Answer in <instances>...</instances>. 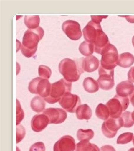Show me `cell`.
Segmentation results:
<instances>
[{
    "label": "cell",
    "mask_w": 134,
    "mask_h": 151,
    "mask_svg": "<svg viewBox=\"0 0 134 151\" xmlns=\"http://www.w3.org/2000/svg\"><path fill=\"white\" fill-rule=\"evenodd\" d=\"M17 107H16V112H17V118H16V125L18 126L23 120L24 118V112L21 108V106L18 99H17Z\"/></svg>",
    "instance_id": "29"
},
{
    "label": "cell",
    "mask_w": 134,
    "mask_h": 151,
    "mask_svg": "<svg viewBox=\"0 0 134 151\" xmlns=\"http://www.w3.org/2000/svg\"><path fill=\"white\" fill-rule=\"evenodd\" d=\"M83 36L86 41L94 45L97 44L105 36L102 30L100 24L90 21L83 30Z\"/></svg>",
    "instance_id": "4"
},
{
    "label": "cell",
    "mask_w": 134,
    "mask_h": 151,
    "mask_svg": "<svg viewBox=\"0 0 134 151\" xmlns=\"http://www.w3.org/2000/svg\"><path fill=\"white\" fill-rule=\"evenodd\" d=\"M133 145H134V137L133 139Z\"/></svg>",
    "instance_id": "40"
},
{
    "label": "cell",
    "mask_w": 134,
    "mask_h": 151,
    "mask_svg": "<svg viewBox=\"0 0 134 151\" xmlns=\"http://www.w3.org/2000/svg\"><path fill=\"white\" fill-rule=\"evenodd\" d=\"M100 151H116V150L112 146L107 145L101 147Z\"/></svg>",
    "instance_id": "34"
},
{
    "label": "cell",
    "mask_w": 134,
    "mask_h": 151,
    "mask_svg": "<svg viewBox=\"0 0 134 151\" xmlns=\"http://www.w3.org/2000/svg\"><path fill=\"white\" fill-rule=\"evenodd\" d=\"M128 151H134V147H132V148L130 149H129Z\"/></svg>",
    "instance_id": "39"
},
{
    "label": "cell",
    "mask_w": 134,
    "mask_h": 151,
    "mask_svg": "<svg viewBox=\"0 0 134 151\" xmlns=\"http://www.w3.org/2000/svg\"><path fill=\"white\" fill-rule=\"evenodd\" d=\"M129 98H130V102H131L132 105L134 107V90L132 94L129 96Z\"/></svg>",
    "instance_id": "36"
},
{
    "label": "cell",
    "mask_w": 134,
    "mask_h": 151,
    "mask_svg": "<svg viewBox=\"0 0 134 151\" xmlns=\"http://www.w3.org/2000/svg\"><path fill=\"white\" fill-rule=\"evenodd\" d=\"M95 112L97 117L102 120H107L110 116L107 107L102 103L100 104L97 106Z\"/></svg>",
    "instance_id": "24"
},
{
    "label": "cell",
    "mask_w": 134,
    "mask_h": 151,
    "mask_svg": "<svg viewBox=\"0 0 134 151\" xmlns=\"http://www.w3.org/2000/svg\"><path fill=\"white\" fill-rule=\"evenodd\" d=\"M133 134L130 132H127L122 133L118 138L117 144H126L130 142L132 140Z\"/></svg>",
    "instance_id": "27"
},
{
    "label": "cell",
    "mask_w": 134,
    "mask_h": 151,
    "mask_svg": "<svg viewBox=\"0 0 134 151\" xmlns=\"http://www.w3.org/2000/svg\"><path fill=\"white\" fill-rule=\"evenodd\" d=\"M76 151H100L98 146L89 141L83 140L76 145Z\"/></svg>",
    "instance_id": "21"
},
{
    "label": "cell",
    "mask_w": 134,
    "mask_h": 151,
    "mask_svg": "<svg viewBox=\"0 0 134 151\" xmlns=\"http://www.w3.org/2000/svg\"><path fill=\"white\" fill-rule=\"evenodd\" d=\"M134 90L133 84L128 80L120 83L116 87L117 95L122 97H128L132 94Z\"/></svg>",
    "instance_id": "16"
},
{
    "label": "cell",
    "mask_w": 134,
    "mask_h": 151,
    "mask_svg": "<svg viewBox=\"0 0 134 151\" xmlns=\"http://www.w3.org/2000/svg\"><path fill=\"white\" fill-rule=\"evenodd\" d=\"M99 77L97 81L101 89L109 90L115 86L114 70H108L100 66L98 70Z\"/></svg>",
    "instance_id": "8"
},
{
    "label": "cell",
    "mask_w": 134,
    "mask_h": 151,
    "mask_svg": "<svg viewBox=\"0 0 134 151\" xmlns=\"http://www.w3.org/2000/svg\"><path fill=\"white\" fill-rule=\"evenodd\" d=\"M24 23L29 29H35L39 27L40 17L38 15H26L24 17Z\"/></svg>",
    "instance_id": "23"
},
{
    "label": "cell",
    "mask_w": 134,
    "mask_h": 151,
    "mask_svg": "<svg viewBox=\"0 0 134 151\" xmlns=\"http://www.w3.org/2000/svg\"><path fill=\"white\" fill-rule=\"evenodd\" d=\"M59 102L62 108L67 111L75 113L80 105L81 100L78 96L68 93L64 94Z\"/></svg>",
    "instance_id": "10"
},
{
    "label": "cell",
    "mask_w": 134,
    "mask_h": 151,
    "mask_svg": "<svg viewBox=\"0 0 134 151\" xmlns=\"http://www.w3.org/2000/svg\"><path fill=\"white\" fill-rule=\"evenodd\" d=\"M44 35V31L40 27L27 29L24 33L21 47L23 55L27 58L33 56L37 51L38 42Z\"/></svg>",
    "instance_id": "1"
},
{
    "label": "cell",
    "mask_w": 134,
    "mask_h": 151,
    "mask_svg": "<svg viewBox=\"0 0 134 151\" xmlns=\"http://www.w3.org/2000/svg\"><path fill=\"white\" fill-rule=\"evenodd\" d=\"M62 28L67 36L71 40H78L82 36L80 25L77 21L67 20L62 24Z\"/></svg>",
    "instance_id": "11"
},
{
    "label": "cell",
    "mask_w": 134,
    "mask_h": 151,
    "mask_svg": "<svg viewBox=\"0 0 134 151\" xmlns=\"http://www.w3.org/2000/svg\"><path fill=\"white\" fill-rule=\"evenodd\" d=\"M79 49L82 55L86 56H89L93 54L95 47L93 44L85 41L81 43Z\"/></svg>",
    "instance_id": "22"
},
{
    "label": "cell",
    "mask_w": 134,
    "mask_h": 151,
    "mask_svg": "<svg viewBox=\"0 0 134 151\" xmlns=\"http://www.w3.org/2000/svg\"><path fill=\"white\" fill-rule=\"evenodd\" d=\"M39 76L43 78H50L52 74L51 69L47 66L41 65L39 67Z\"/></svg>",
    "instance_id": "28"
},
{
    "label": "cell",
    "mask_w": 134,
    "mask_h": 151,
    "mask_svg": "<svg viewBox=\"0 0 134 151\" xmlns=\"http://www.w3.org/2000/svg\"><path fill=\"white\" fill-rule=\"evenodd\" d=\"M83 86L86 91L90 93H96L99 88L97 81L89 77L85 79L83 82Z\"/></svg>",
    "instance_id": "19"
},
{
    "label": "cell",
    "mask_w": 134,
    "mask_h": 151,
    "mask_svg": "<svg viewBox=\"0 0 134 151\" xmlns=\"http://www.w3.org/2000/svg\"><path fill=\"white\" fill-rule=\"evenodd\" d=\"M72 83L62 79L51 84L50 95L44 100L48 103L54 104L59 101L62 97L71 91Z\"/></svg>",
    "instance_id": "3"
},
{
    "label": "cell",
    "mask_w": 134,
    "mask_h": 151,
    "mask_svg": "<svg viewBox=\"0 0 134 151\" xmlns=\"http://www.w3.org/2000/svg\"><path fill=\"white\" fill-rule=\"evenodd\" d=\"M76 148L75 139L70 135L62 137L54 146V151H74Z\"/></svg>",
    "instance_id": "13"
},
{
    "label": "cell",
    "mask_w": 134,
    "mask_h": 151,
    "mask_svg": "<svg viewBox=\"0 0 134 151\" xmlns=\"http://www.w3.org/2000/svg\"><path fill=\"white\" fill-rule=\"evenodd\" d=\"M122 17H125L126 20L130 23H134V16H121Z\"/></svg>",
    "instance_id": "35"
},
{
    "label": "cell",
    "mask_w": 134,
    "mask_h": 151,
    "mask_svg": "<svg viewBox=\"0 0 134 151\" xmlns=\"http://www.w3.org/2000/svg\"><path fill=\"white\" fill-rule=\"evenodd\" d=\"M128 75L129 81L134 83V67L130 68L128 72Z\"/></svg>",
    "instance_id": "33"
},
{
    "label": "cell",
    "mask_w": 134,
    "mask_h": 151,
    "mask_svg": "<svg viewBox=\"0 0 134 151\" xmlns=\"http://www.w3.org/2000/svg\"><path fill=\"white\" fill-rule=\"evenodd\" d=\"M51 87V84L48 79L38 77L30 81L28 89L32 94H39L44 99L50 95Z\"/></svg>",
    "instance_id": "7"
},
{
    "label": "cell",
    "mask_w": 134,
    "mask_h": 151,
    "mask_svg": "<svg viewBox=\"0 0 134 151\" xmlns=\"http://www.w3.org/2000/svg\"><path fill=\"white\" fill-rule=\"evenodd\" d=\"M30 106L32 109L36 113H39L44 111L45 108L46 103L42 97L35 96L31 100Z\"/></svg>",
    "instance_id": "20"
},
{
    "label": "cell",
    "mask_w": 134,
    "mask_h": 151,
    "mask_svg": "<svg viewBox=\"0 0 134 151\" xmlns=\"http://www.w3.org/2000/svg\"><path fill=\"white\" fill-rule=\"evenodd\" d=\"M132 118L133 120L134 121V111L133 113H132Z\"/></svg>",
    "instance_id": "37"
},
{
    "label": "cell",
    "mask_w": 134,
    "mask_h": 151,
    "mask_svg": "<svg viewBox=\"0 0 134 151\" xmlns=\"http://www.w3.org/2000/svg\"><path fill=\"white\" fill-rule=\"evenodd\" d=\"M29 151H45V145L42 142L35 143L31 146Z\"/></svg>",
    "instance_id": "31"
},
{
    "label": "cell",
    "mask_w": 134,
    "mask_h": 151,
    "mask_svg": "<svg viewBox=\"0 0 134 151\" xmlns=\"http://www.w3.org/2000/svg\"><path fill=\"white\" fill-rule=\"evenodd\" d=\"M123 127L120 118H109L103 122L102 126L103 134L108 138H113L116 136L117 131Z\"/></svg>",
    "instance_id": "9"
},
{
    "label": "cell",
    "mask_w": 134,
    "mask_h": 151,
    "mask_svg": "<svg viewBox=\"0 0 134 151\" xmlns=\"http://www.w3.org/2000/svg\"><path fill=\"white\" fill-rule=\"evenodd\" d=\"M49 124V118L45 114H36L31 120L32 129L34 132H40L47 127Z\"/></svg>",
    "instance_id": "14"
},
{
    "label": "cell",
    "mask_w": 134,
    "mask_h": 151,
    "mask_svg": "<svg viewBox=\"0 0 134 151\" xmlns=\"http://www.w3.org/2000/svg\"><path fill=\"white\" fill-rule=\"evenodd\" d=\"M129 100L128 97H122L116 95L107 103L110 118L118 119L121 116L123 111L128 108Z\"/></svg>",
    "instance_id": "5"
},
{
    "label": "cell",
    "mask_w": 134,
    "mask_h": 151,
    "mask_svg": "<svg viewBox=\"0 0 134 151\" xmlns=\"http://www.w3.org/2000/svg\"><path fill=\"white\" fill-rule=\"evenodd\" d=\"M76 113L77 119L80 120H89L92 116V111L87 104L80 105Z\"/></svg>",
    "instance_id": "17"
},
{
    "label": "cell",
    "mask_w": 134,
    "mask_h": 151,
    "mask_svg": "<svg viewBox=\"0 0 134 151\" xmlns=\"http://www.w3.org/2000/svg\"><path fill=\"white\" fill-rule=\"evenodd\" d=\"M132 43L134 47V36L133 37V38H132Z\"/></svg>",
    "instance_id": "38"
},
{
    "label": "cell",
    "mask_w": 134,
    "mask_h": 151,
    "mask_svg": "<svg viewBox=\"0 0 134 151\" xmlns=\"http://www.w3.org/2000/svg\"><path fill=\"white\" fill-rule=\"evenodd\" d=\"M101 66L104 69L111 70L118 65L119 56L117 48L110 43L101 53Z\"/></svg>",
    "instance_id": "6"
},
{
    "label": "cell",
    "mask_w": 134,
    "mask_h": 151,
    "mask_svg": "<svg viewBox=\"0 0 134 151\" xmlns=\"http://www.w3.org/2000/svg\"><path fill=\"white\" fill-rule=\"evenodd\" d=\"M94 132L91 129H80L77 131V137L80 141H89L92 139L94 136Z\"/></svg>",
    "instance_id": "25"
},
{
    "label": "cell",
    "mask_w": 134,
    "mask_h": 151,
    "mask_svg": "<svg viewBox=\"0 0 134 151\" xmlns=\"http://www.w3.org/2000/svg\"><path fill=\"white\" fill-rule=\"evenodd\" d=\"M134 63V56L129 52H125L119 56L118 65L123 68H128Z\"/></svg>",
    "instance_id": "18"
},
{
    "label": "cell",
    "mask_w": 134,
    "mask_h": 151,
    "mask_svg": "<svg viewBox=\"0 0 134 151\" xmlns=\"http://www.w3.org/2000/svg\"><path fill=\"white\" fill-rule=\"evenodd\" d=\"M120 118L123 127L129 128L134 124V121L132 118L131 112L126 111L122 113Z\"/></svg>",
    "instance_id": "26"
},
{
    "label": "cell",
    "mask_w": 134,
    "mask_h": 151,
    "mask_svg": "<svg viewBox=\"0 0 134 151\" xmlns=\"http://www.w3.org/2000/svg\"><path fill=\"white\" fill-rule=\"evenodd\" d=\"M82 58L78 60H72L65 58L59 63V70L67 81L75 82L84 73L82 66Z\"/></svg>",
    "instance_id": "2"
},
{
    "label": "cell",
    "mask_w": 134,
    "mask_h": 151,
    "mask_svg": "<svg viewBox=\"0 0 134 151\" xmlns=\"http://www.w3.org/2000/svg\"><path fill=\"white\" fill-rule=\"evenodd\" d=\"M108 16H91L92 21L96 23L100 24L102 19L104 18H106Z\"/></svg>",
    "instance_id": "32"
},
{
    "label": "cell",
    "mask_w": 134,
    "mask_h": 151,
    "mask_svg": "<svg viewBox=\"0 0 134 151\" xmlns=\"http://www.w3.org/2000/svg\"><path fill=\"white\" fill-rule=\"evenodd\" d=\"M43 114L49 118V124H59L65 121L67 117L66 112L58 108H49L44 110Z\"/></svg>",
    "instance_id": "12"
},
{
    "label": "cell",
    "mask_w": 134,
    "mask_h": 151,
    "mask_svg": "<svg viewBox=\"0 0 134 151\" xmlns=\"http://www.w3.org/2000/svg\"><path fill=\"white\" fill-rule=\"evenodd\" d=\"M100 61L94 55L82 58V66L84 71L92 73L96 70L99 67Z\"/></svg>",
    "instance_id": "15"
},
{
    "label": "cell",
    "mask_w": 134,
    "mask_h": 151,
    "mask_svg": "<svg viewBox=\"0 0 134 151\" xmlns=\"http://www.w3.org/2000/svg\"><path fill=\"white\" fill-rule=\"evenodd\" d=\"M17 134H16V143L20 142L25 136L26 131L25 128L21 125L17 126Z\"/></svg>",
    "instance_id": "30"
}]
</instances>
